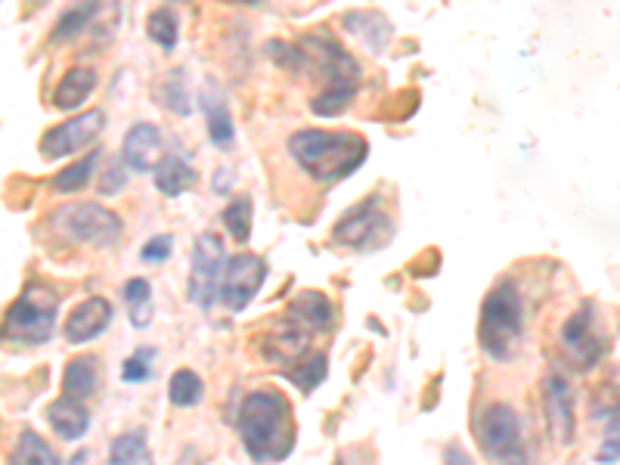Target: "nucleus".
Here are the masks:
<instances>
[{
	"mask_svg": "<svg viewBox=\"0 0 620 465\" xmlns=\"http://www.w3.org/2000/svg\"><path fill=\"white\" fill-rule=\"evenodd\" d=\"M524 330V301L518 286L512 279L497 283L487 291L485 305H481V320H478V342L490 360L503 363L509 360Z\"/></svg>",
	"mask_w": 620,
	"mask_h": 465,
	"instance_id": "3",
	"label": "nucleus"
},
{
	"mask_svg": "<svg viewBox=\"0 0 620 465\" xmlns=\"http://www.w3.org/2000/svg\"><path fill=\"white\" fill-rule=\"evenodd\" d=\"M236 431L254 463L271 465L289 460L295 450V416L286 394L261 388L252 391L236 416Z\"/></svg>",
	"mask_w": 620,
	"mask_h": 465,
	"instance_id": "1",
	"label": "nucleus"
},
{
	"mask_svg": "<svg viewBox=\"0 0 620 465\" xmlns=\"http://www.w3.org/2000/svg\"><path fill=\"white\" fill-rule=\"evenodd\" d=\"M224 227L230 233L239 246H246L252 239V224H254V202L252 195H236L230 205L220 214Z\"/></svg>",
	"mask_w": 620,
	"mask_h": 465,
	"instance_id": "27",
	"label": "nucleus"
},
{
	"mask_svg": "<svg viewBox=\"0 0 620 465\" xmlns=\"http://www.w3.org/2000/svg\"><path fill=\"white\" fill-rule=\"evenodd\" d=\"M357 97V91H350V87H326L320 97L313 99V112L320 118H332V116H342L345 109L350 106V99Z\"/></svg>",
	"mask_w": 620,
	"mask_h": 465,
	"instance_id": "32",
	"label": "nucleus"
},
{
	"mask_svg": "<svg viewBox=\"0 0 620 465\" xmlns=\"http://www.w3.org/2000/svg\"><path fill=\"white\" fill-rule=\"evenodd\" d=\"M10 465H62V463H59L57 450L47 444L38 431L25 428V431H20V441L13 446Z\"/></svg>",
	"mask_w": 620,
	"mask_h": 465,
	"instance_id": "24",
	"label": "nucleus"
},
{
	"mask_svg": "<svg viewBox=\"0 0 620 465\" xmlns=\"http://www.w3.org/2000/svg\"><path fill=\"white\" fill-rule=\"evenodd\" d=\"M599 463L601 465H615V463H618V431H611V438H608V441L601 444Z\"/></svg>",
	"mask_w": 620,
	"mask_h": 465,
	"instance_id": "40",
	"label": "nucleus"
},
{
	"mask_svg": "<svg viewBox=\"0 0 620 465\" xmlns=\"http://www.w3.org/2000/svg\"><path fill=\"white\" fill-rule=\"evenodd\" d=\"M335 465H369V460L363 453H357V450H348V453H342Z\"/></svg>",
	"mask_w": 620,
	"mask_h": 465,
	"instance_id": "41",
	"label": "nucleus"
},
{
	"mask_svg": "<svg viewBox=\"0 0 620 465\" xmlns=\"http://www.w3.org/2000/svg\"><path fill=\"white\" fill-rule=\"evenodd\" d=\"M153 360H155V348H150V345L136 348L134 354L121 363V382H128V385H143V382H150V375H153Z\"/></svg>",
	"mask_w": 620,
	"mask_h": 465,
	"instance_id": "31",
	"label": "nucleus"
},
{
	"mask_svg": "<svg viewBox=\"0 0 620 465\" xmlns=\"http://www.w3.org/2000/svg\"><path fill=\"white\" fill-rule=\"evenodd\" d=\"M124 301H128V308H136V305L153 301V286H150V279H143V276L128 279V286H124Z\"/></svg>",
	"mask_w": 620,
	"mask_h": 465,
	"instance_id": "37",
	"label": "nucleus"
},
{
	"mask_svg": "<svg viewBox=\"0 0 620 465\" xmlns=\"http://www.w3.org/2000/svg\"><path fill=\"white\" fill-rule=\"evenodd\" d=\"M444 465H475L472 463V456L465 453L460 444H446L444 446Z\"/></svg>",
	"mask_w": 620,
	"mask_h": 465,
	"instance_id": "39",
	"label": "nucleus"
},
{
	"mask_svg": "<svg viewBox=\"0 0 620 465\" xmlns=\"http://www.w3.org/2000/svg\"><path fill=\"white\" fill-rule=\"evenodd\" d=\"M283 372H286V379H289L298 391L310 394V391L320 388V382H326L330 363H326V354H305L298 363H291V367H286Z\"/></svg>",
	"mask_w": 620,
	"mask_h": 465,
	"instance_id": "25",
	"label": "nucleus"
},
{
	"mask_svg": "<svg viewBox=\"0 0 620 465\" xmlns=\"http://www.w3.org/2000/svg\"><path fill=\"white\" fill-rule=\"evenodd\" d=\"M103 128H106V112L103 109H87L81 116H72L69 121H62V124L50 128L47 134L40 136V155L47 162L69 158V155L87 150L91 143H97Z\"/></svg>",
	"mask_w": 620,
	"mask_h": 465,
	"instance_id": "11",
	"label": "nucleus"
},
{
	"mask_svg": "<svg viewBox=\"0 0 620 465\" xmlns=\"http://www.w3.org/2000/svg\"><path fill=\"white\" fill-rule=\"evenodd\" d=\"M165 158V143H162V134L158 128L150 124V121H140L134 124L124 143H121V162L124 168H131L136 175H150L158 168V162Z\"/></svg>",
	"mask_w": 620,
	"mask_h": 465,
	"instance_id": "16",
	"label": "nucleus"
},
{
	"mask_svg": "<svg viewBox=\"0 0 620 465\" xmlns=\"http://www.w3.org/2000/svg\"><path fill=\"white\" fill-rule=\"evenodd\" d=\"M379 205H382V199L369 195L363 205H357L354 212L345 214L332 230V242L345 246V249H357V252H372V249L388 246L391 242V220Z\"/></svg>",
	"mask_w": 620,
	"mask_h": 465,
	"instance_id": "8",
	"label": "nucleus"
},
{
	"mask_svg": "<svg viewBox=\"0 0 620 465\" xmlns=\"http://www.w3.org/2000/svg\"><path fill=\"white\" fill-rule=\"evenodd\" d=\"M146 35L162 47V50H175L177 38H180V22H177L175 10H155L146 20Z\"/></svg>",
	"mask_w": 620,
	"mask_h": 465,
	"instance_id": "30",
	"label": "nucleus"
},
{
	"mask_svg": "<svg viewBox=\"0 0 620 465\" xmlns=\"http://www.w3.org/2000/svg\"><path fill=\"white\" fill-rule=\"evenodd\" d=\"M267 50H271L273 57H276V62H279L283 69H289V72H301V69L308 65L305 50H301V47H295V44H279V40H273Z\"/></svg>",
	"mask_w": 620,
	"mask_h": 465,
	"instance_id": "34",
	"label": "nucleus"
},
{
	"mask_svg": "<svg viewBox=\"0 0 620 465\" xmlns=\"http://www.w3.org/2000/svg\"><path fill=\"white\" fill-rule=\"evenodd\" d=\"M227 264V249L217 233H199L193 242V258H190V301L199 310H208L217 305V289H220V273Z\"/></svg>",
	"mask_w": 620,
	"mask_h": 465,
	"instance_id": "7",
	"label": "nucleus"
},
{
	"mask_svg": "<svg viewBox=\"0 0 620 465\" xmlns=\"http://www.w3.org/2000/svg\"><path fill=\"white\" fill-rule=\"evenodd\" d=\"M289 153L310 180L330 187L363 168L369 143L367 136L354 134V131H313L310 128V131L291 134Z\"/></svg>",
	"mask_w": 620,
	"mask_h": 465,
	"instance_id": "2",
	"label": "nucleus"
},
{
	"mask_svg": "<svg viewBox=\"0 0 620 465\" xmlns=\"http://www.w3.org/2000/svg\"><path fill=\"white\" fill-rule=\"evenodd\" d=\"M342 25L348 28L350 35H357V38L367 44L372 53H382L391 38H394V25L382 16V13H375V10H354L348 13Z\"/></svg>",
	"mask_w": 620,
	"mask_h": 465,
	"instance_id": "20",
	"label": "nucleus"
},
{
	"mask_svg": "<svg viewBox=\"0 0 620 465\" xmlns=\"http://www.w3.org/2000/svg\"><path fill=\"white\" fill-rule=\"evenodd\" d=\"M162 103L175 112V116H190V94H187V75L183 69H171L168 75L162 78Z\"/></svg>",
	"mask_w": 620,
	"mask_h": 465,
	"instance_id": "29",
	"label": "nucleus"
},
{
	"mask_svg": "<svg viewBox=\"0 0 620 465\" xmlns=\"http://www.w3.org/2000/svg\"><path fill=\"white\" fill-rule=\"evenodd\" d=\"M542 413H546V426L552 431V438L562 446L571 444L577 431V413H574L571 385L562 375H549L542 382Z\"/></svg>",
	"mask_w": 620,
	"mask_h": 465,
	"instance_id": "14",
	"label": "nucleus"
},
{
	"mask_svg": "<svg viewBox=\"0 0 620 465\" xmlns=\"http://www.w3.org/2000/svg\"><path fill=\"white\" fill-rule=\"evenodd\" d=\"M155 310H153V301H146V305H136L131 308V323H134L136 330H146L150 323H153Z\"/></svg>",
	"mask_w": 620,
	"mask_h": 465,
	"instance_id": "38",
	"label": "nucleus"
},
{
	"mask_svg": "<svg viewBox=\"0 0 620 465\" xmlns=\"http://www.w3.org/2000/svg\"><path fill=\"white\" fill-rule=\"evenodd\" d=\"M230 3H246V7H258L261 0H230Z\"/></svg>",
	"mask_w": 620,
	"mask_h": 465,
	"instance_id": "42",
	"label": "nucleus"
},
{
	"mask_svg": "<svg viewBox=\"0 0 620 465\" xmlns=\"http://www.w3.org/2000/svg\"><path fill=\"white\" fill-rule=\"evenodd\" d=\"M205 397V382L199 379V372L193 369H177L168 382V401L175 404L177 409H190L199 407Z\"/></svg>",
	"mask_w": 620,
	"mask_h": 465,
	"instance_id": "26",
	"label": "nucleus"
},
{
	"mask_svg": "<svg viewBox=\"0 0 620 465\" xmlns=\"http://www.w3.org/2000/svg\"><path fill=\"white\" fill-rule=\"evenodd\" d=\"M118 22V0H81L72 10H65L50 32V44H69L87 32H99L103 38H112Z\"/></svg>",
	"mask_w": 620,
	"mask_h": 465,
	"instance_id": "12",
	"label": "nucleus"
},
{
	"mask_svg": "<svg viewBox=\"0 0 620 465\" xmlns=\"http://www.w3.org/2000/svg\"><path fill=\"white\" fill-rule=\"evenodd\" d=\"M112 317H116V308L106 298L94 295V298H87L78 308H72V313L65 317L62 338L69 345H87V342H94V338H99L103 332L109 330Z\"/></svg>",
	"mask_w": 620,
	"mask_h": 465,
	"instance_id": "15",
	"label": "nucleus"
},
{
	"mask_svg": "<svg viewBox=\"0 0 620 465\" xmlns=\"http://www.w3.org/2000/svg\"><path fill=\"white\" fill-rule=\"evenodd\" d=\"M608 342L596 326V310L581 308L562 326V360L574 372H589L605 360Z\"/></svg>",
	"mask_w": 620,
	"mask_h": 465,
	"instance_id": "9",
	"label": "nucleus"
},
{
	"mask_svg": "<svg viewBox=\"0 0 620 465\" xmlns=\"http://www.w3.org/2000/svg\"><path fill=\"white\" fill-rule=\"evenodd\" d=\"M289 317L291 323H298L301 330H308L310 335H317V332H330L332 323H335V308H332V301L323 295V291H298L295 298H291L289 305Z\"/></svg>",
	"mask_w": 620,
	"mask_h": 465,
	"instance_id": "17",
	"label": "nucleus"
},
{
	"mask_svg": "<svg viewBox=\"0 0 620 465\" xmlns=\"http://www.w3.org/2000/svg\"><path fill=\"white\" fill-rule=\"evenodd\" d=\"M124 180H128V175H124V162H112V165L103 171V177H99V195H118L124 190Z\"/></svg>",
	"mask_w": 620,
	"mask_h": 465,
	"instance_id": "36",
	"label": "nucleus"
},
{
	"mask_svg": "<svg viewBox=\"0 0 620 465\" xmlns=\"http://www.w3.org/2000/svg\"><path fill=\"white\" fill-rule=\"evenodd\" d=\"M97 158H99V153H91V155H84V158H78L75 165H65V168L53 177V190L62 195L81 193V190L91 183V177H94Z\"/></svg>",
	"mask_w": 620,
	"mask_h": 465,
	"instance_id": "28",
	"label": "nucleus"
},
{
	"mask_svg": "<svg viewBox=\"0 0 620 465\" xmlns=\"http://www.w3.org/2000/svg\"><path fill=\"white\" fill-rule=\"evenodd\" d=\"M59 317V295L47 283H25L20 298L0 320V342L7 345H44L53 338Z\"/></svg>",
	"mask_w": 620,
	"mask_h": 465,
	"instance_id": "4",
	"label": "nucleus"
},
{
	"mask_svg": "<svg viewBox=\"0 0 620 465\" xmlns=\"http://www.w3.org/2000/svg\"><path fill=\"white\" fill-rule=\"evenodd\" d=\"M99 391V360L97 357H75L62 372V394L72 401H91Z\"/></svg>",
	"mask_w": 620,
	"mask_h": 465,
	"instance_id": "21",
	"label": "nucleus"
},
{
	"mask_svg": "<svg viewBox=\"0 0 620 465\" xmlns=\"http://www.w3.org/2000/svg\"><path fill=\"white\" fill-rule=\"evenodd\" d=\"M478 444L493 465H530L518 413L509 404H490L478 419Z\"/></svg>",
	"mask_w": 620,
	"mask_h": 465,
	"instance_id": "6",
	"label": "nucleus"
},
{
	"mask_svg": "<svg viewBox=\"0 0 620 465\" xmlns=\"http://www.w3.org/2000/svg\"><path fill=\"white\" fill-rule=\"evenodd\" d=\"M50 227L78 246H94V249H112L124 236V224L116 212L103 208L97 202H75L62 205L53 217Z\"/></svg>",
	"mask_w": 620,
	"mask_h": 465,
	"instance_id": "5",
	"label": "nucleus"
},
{
	"mask_svg": "<svg viewBox=\"0 0 620 465\" xmlns=\"http://www.w3.org/2000/svg\"><path fill=\"white\" fill-rule=\"evenodd\" d=\"M97 69H91V65H75V69H69L62 81L57 84V91H53V109L59 112H69V109H78V106H84L87 97L97 91Z\"/></svg>",
	"mask_w": 620,
	"mask_h": 465,
	"instance_id": "18",
	"label": "nucleus"
},
{
	"mask_svg": "<svg viewBox=\"0 0 620 465\" xmlns=\"http://www.w3.org/2000/svg\"><path fill=\"white\" fill-rule=\"evenodd\" d=\"M175 252V239L168 236V233H162V236H153L143 249H140V258L146 261V264H165L168 258Z\"/></svg>",
	"mask_w": 620,
	"mask_h": 465,
	"instance_id": "35",
	"label": "nucleus"
},
{
	"mask_svg": "<svg viewBox=\"0 0 620 465\" xmlns=\"http://www.w3.org/2000/svg\"><path fill=\"white\" fill-rule=\"evenodd\" d=\"M109 465H155L146 431L143 428L121 431L109 446Z\"/></svg>",
	"mask_w": 620,
	"mask_h": 465,
	"instance_id": "23",
	"label": "nucleus"
},
{
	"mask_svg": "<svg viewBox=\"0 0 620 465\" xmlns=\"http://www.w3.org/2000/svg\"><path fill=\"white\" fill-rule=\"evenodd\" d=\"M195 180H199V175H195L193 165H187L180 155H165L162 162H158V168H155V190L162 195H180L187 193V190H193Z\"/></svg>",
	"mask_w": 620,
	"mask_h": 465,
	"instance_id": "22",
	"label": "nucleus"
},
{
	"mask_svg": "<svg viewBox=\"0 0 620 465\" xmlns=\"http://www.w3.org/2000/svg\"><path fill=\"white\" fill-rule=\"evenodd\" d=\"M267 279V261L261 254L242 252L227 258L224 273H220V289H217V301L230 313L246 310L254 301V295L261 291Z\"/></svg>",
	"mask_w": 620,
	"mask_h": 465,
	"instance_id": "10",
	"label": "nucleus"
},
{
	"mask_svg": "<svg viewBox=\"0 0 620 465\" xmlns=\"http://www.w3.org/2000/svg\"><path fill=\"white\" fill-rule=\"evenodd\" d=\"M301 50H305L308 62L313 59V65L320 69L326 87H350V91L360 87V65H357V59L350 57L338 40L310 35Z\"/></svg>",
	"mask_w": 620,
	"mask_h": 465,
	"instance_id": "13",
	"label": "nucleus"
},
{
	"mask_svg": "<svg viewBox=\"0 0 620 465\" xmlns=\"http://www.w3.org/2000/svg\"><path fill=\"white\" fill-rule=\"evenodd\" d=\"M28 3H35V7H44V3H50V0H28Z\"/></svg>",
	"mask_w": 620,
	"mask_h": 465,
	"instance_id": "43",
	"label": "nucleus"
},
{
	"mask_svg": "<svg viewBox=\"0 0 620 465\" xmlns=\"http://www.w3.org/2000/svg\"><path fill=\"white\" fill-rule=\"evenodd\" d=\"M208 136H212L214 146H220V150H227V146L233 143V136H236L230 109H227L224 103H214V106H208Z\"/></svg>",
	"mask_w": 620,
	"mask_h": 465,
	"instance_id": "33",
	"label": "nucleus"
},
{
	"mask_svg": "<svg viewBox=\"0 0 620 465\" xmlns=\"http://www.w3.org/2000/svg\"><path fill=\"white\" fill-rule=\"evenodd\" d=\"M47 422L62 441H81L87 434V428H91V413L81 401H72V397L62 394L47 409Z\"/></svg>",
	"mask_w": 620,
	"mask_h": 465,
	"instance_id": "19",
	"label": "nucleus"
}]
</instances>
